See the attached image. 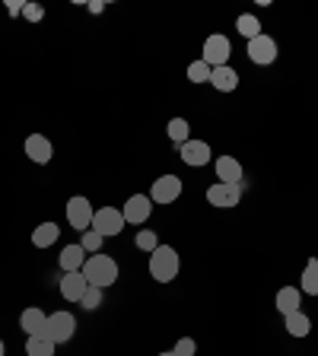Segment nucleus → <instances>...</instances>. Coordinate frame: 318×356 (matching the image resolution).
Returning <instances> with one entry per match:
<instances>
[{
	"label": "nucleus",
	"mask_w": 318,
	"mask_h": 356,
	"mask_svg": "<svg viewBox=\"0 0 318 356\" xmlns=\"http://www.w3.org/2000/svg\"><path fill=\"white\" fill-rule=\"evenodd\" d=\"M216 178L226 181V185H239V178H242V163L232 159V156H216Z\"/></svg>",
	"instance_id": "obj_15"
},
{
	"label": "nucleus",
	"mask_w": 318,
	"mask_h": 356,
	"mask_svg": "<svg viewBox=\"0 0 318 356\" xmlns=\"http://www.w3.org/2000/svg\"><path fill=\"white\" fill-rule=\"evenodd\" d=\"M86 289H89V283H86V277H83V270H74V274L61 277V296H64L67 302H80Z\"/></svg>",
	"instance_id": "obj_12"
},
{
	"label": "nucleus",
	"mask_w": 318,
	"mask_h": 356,
	"mask_svg": "<svg viewBox=\"0 0 318 356\" xmlns=\"http://www.w3.org/2000/svg\"><path fill=\"white\" fill-rule=\"evenodd\" d=\"M58 236H61L58 222H42L38 229H32V245H35V248H48V245L58 242Z\"/></svg>",
	"instance_id": "obj_19"
},
{
	"label": "nucleus",
	"mask_w": 318,
	"mask_h": 356,
	"mask_svg": "<svg viewBox=\"0 0 318 356\" xmlns=\"http://www.w3.org/2000/svg\"><path fill=\"white\" fill-rule=\"evenodd\" d=\"M159 356H175V353H159Z\"/></svg>",
	"instance_id": "obj_34"
},
{
	"label": "nucleus",
	"mask_w": 318,
	"mask_h": 356,
	"mask_svg": "<svg viewBox=\"0 0 318 356\" xmlns=\"http://www.w3.org/2000/svg\"><path fill=\"white\" fill-rule=\"evenodd\" d=\"M137 248H141V252H147V254H153L156 248H159V238H156V232L153 229H141V232H137Z\"/></svg>",
	"instance_id": "obj_26"
},
{
	"label": "nucleus",
	"mask_w": 318,
	"mask_h": 356,
	"mask_svg": "<svg viewBox=\"0 0 318 356\" xmlns=\"http://www.w3.org/2000/svg\"><path fill=\"white\" fill-rule=\"evenodd\" d=\"M45 321H48V315H45L42 309H35V305H29V309L19 315V327L26 331V337H38V334L45 331Z\"/></svg>",
	"instance_id": "obj_14"
},
{
	"label": "nucleus",
	"mask_w": 318,
	"mask_h": 356,
	"mask_svg": "<svg viewBox=\"0 0 318 356\" xmlns=\"http://www.w3.org/2000/svg\"><path fill=\"white\" fill-rule=\"evenodd\" d=\"M245 51H248V60H252V64H274L277 60V42L271 35H264V32H261V35H255L252 42H248V48H245Z\"/></svg>",
	"instance_id": "obj_7"
},
{
	"label": "nucleus",
	"mask_w": 318,
	"mask_h": 356,
	"mask_svg": "<svg viewBox=\"0 0 318 356\" xmlns=\"http://www.w3.org/2000/svg\"><path fill=\"white\" fill-rule=\"evenodd\" d=\"M3 353H7V347H3V341H0V356H3Z\"/></svg>",
	"instance_id": "obj_33"
},
{
	"label": "nucleus",
	"mask_w": 318,
	"mask_h": 356,
	"mask_svg": "<svg viewBox=\"0 0 318 356\" xmlns=\"http://www.w3.org/2000/svg\"><path fill=\"white\" fill-rule=\"evenodd\" d=\"M230 54H232V44L226 35H210L207 42H204V64H210V70L214 67H226L230 64Z\"/></svg>",
	"instance_id": "obj_5"
},
{
	"label": "nucleus",
	"mask_w": 318,
	"mask_h": 356,
	"mask_svg": "<svg viewBox=\"0 0 318 356\" xmlns=\"http://www.w3.org/2000/svg\"><path fill=\"white\" fill-rule=\"evenodd\" d=\"M83 277H86L89 286L105 289L118 280V264H115V258H109V254H89L86 264H83Z\"/></svg>",
	"instance_id": "obj_1"
},
{
	"label": "nucleus",
	"mask_w": 318,
	"mask_h": 356,
	"mask_svg": "<svg viewBox=\"0 0 318 356\" xmlns=\"http://www.w3.org/2000/svg\"><path fill=\"white\" fill-rule=\"evenodd\" d=\"M178 194H182V178L178 175H159L150 188L153 204H172V200H178Z\"/></svg>",
	"instance_id": "obj_8"
},
{
	"label": "nucleus",
	"mask_w": 318,
	"mask_h": 356,
	"mask_svg": "<svg viewBox=\"0 0 318 356\" xmlns=\"http://www.w3.org/2000/svg\"><path fill=\"white\" fill-rule=\"evenodd\" d=\"M236 32H239V35H245L248 42H252L255 35H261V22H258V16L242 13V16L236 19Z\"/></svg>",
	"instance_id": "obj_23"
},
{
	"label": "nucleus",
	"mask_w": 318,
	"mask_h": 356,
	"mask_svg": "<svg viewBox=\"0 0 318 356\" xmlns=\"http://www.w3.org/2000/svg\"><path fill=\"white\" fill-rule=\"evenodd\" d=\"M178 156H182V163L185 165H194V169H200V165L210 163V143L204 140H188L178 147Z\"/></svg>",
	"instance_id": "obj_11"
},
{
	"label": "nucleus",
	"mask_w": 318,
	"mask_h": 356,
	"mask_svg": "<svg viewBox=\"0 0 318 356\" xmlns=\"http://www.w3.org/2000/svg\"><path fill=\"white\" fill-rule=\"evenodd\" d=\"M194 350H198V343H194L191 337H182V341L175 343V350H172V353H175V356H194Z\"/></svg>",
	"instance_id": "obj_29"
},
{
	"label": "nucleus",
	"mask_w": 318,
	"mask_h": 356,
	"mask_svg": "<svg viewBox=\"0 0 318 356\" xmlns=\"http://www.w3.org/2000/svg\"><path fill=\"white\" fill-rule=\"evenodd\" d=\"M22 16H26L29 22H38L45 16V7L42 3H26V7H22Z\"/></svg>",
	"instance_id": "obj_30"
},
{
	"label": "nucleus",
	"mask_w": 318,
	"mask_h": 356,
	"mask_svg": "<svg viewBox=\"0 0 318 356\" xmlns=\"http://www.w3.org/2000/svg\"><path fill=\"white\" fill-rule=\"evenodd\" d=\"M102 10H105L102 0H93V3H89V13H102Z\"/></svg>",
	"instance_id": "obj_32"
},
{
	"label": "nucleus",
	"mask_w": 318,
	"mask_h": 356,
	"mask_svg": "<svg viewBox=\"0 0 318 356\" xmlns=\"http://www.w3.org/2000/svg\"><path fill=\"white\" fill-rule=\"evenodd\" d=\"M93 229L99 232V236H118L121 229H125V213L121 210H115V207H102V210H96L93 213Z\"/></svg>",
	"instance_id": "obj_6"
},
{
	"label": "nucleus",
	"mask_w": 318,
	"mask_h": 356,
	"mask_svg": "<svg viewBox=\"0 0 318 356\" xmlns=\"http://www.w3.org/2000/svg\"><path fill=\"white\" fill-rule=\"evenodd\" d=\"M80 302H83V309H86V312L99 309V305H102V289H99V286H89L86 293H83Z\"/></svg>",
	"instance_id": "obj_28"
},
{
	"label": "nucleus",
	"mask_w": 318,
	"mask_h": 356,
	"mask_svg": "<svg viewBox=\"0 0 318 356\" xmlns=\"http://www.w3.org/2000/svg\"><path fill=\"white\" fill-rule=\"evenodd\" d=\"M125 222H134V226H141V222L150 220V213H153V200H150V194H134V197L125 200Z\"/></svg>",
	"instance_id": "obj_9"
},
{
	"label": "nucleus",
	"mask_w": 318,
	"mask_h": 356,
	"mask_svg": "<svg viewBox=\"0 0 318 356\" xmlns=\"http://www.w3.org/2000/svg\"><path fill=\"white\" fill-rule=\"evenodd\" d=\"M77 331V318L70 315V312H54V315H48V321H45V337L51 343H67L70 337H74Z\"/></svg>",
	"instance_id": "obj_3"
},
{
	"label": "nucleus",
	"mask_w": 318,
	"mask_h": 356,
	"mask_svg": "<svg viewBox=\"0 0 318 356\" xmlns=\"http://www.w3.org/2000/svg\"><path fill=\"white\" fill-rule=\"evenodd\" d=\"M283 325H287V331L293 334V337H305V334L312 331V321L305 312H289V315H283Z\"/></svg>",
	"instance_id": "obj_18"
},
{
	"label": "nucleus",
	"mask_w": 318,
	"mask_h": 356,
	"mask_svg": "<svg viewBox=\"0 0 318 356\" xmlns=\"http://www.w3.org/2000/svg\"><path fill=\"white\" fill-rule=\"evenodd\" d=\"M299 293H309V296H318V261L312 258L303 270V280H299Z\"/></svg>",
	"instance_id": "obj_21"
},
{
	"label": "nucleus",
	"mask_w": 318,
	"mask_h": 356,
	"mask_svg": "<svg viewBox=\"0 0 318 356\" xmlns=\"http://www.w3.org/2000/svg\"><path fill=\"white\" fill-rule=\"evenodd\" d=\"M54 347H58V343H51L45 334H38V337L26 341V356H54Z\"/></svg>",
	"instance_id": "obj_22"
},
{
	"label": "nucleus",
	"mask_w": 318,
	"mask_h": 356,
	"mask_svg": "<svg viewBox=\"0 0 318 356\" xmlns=\"http://www.w3.org/2000/svg\"><path fill=\"white\" fill-rule=\"evenodd\" d=\"M22 7H26L22 0H7V13H10V16H19V13H22Z\"/></svg>",
	"instance_id": "obj_31"
},
{
	"label": "nucleus",
	"mask_w": 318,
	"mask_h": 356,
	"mask_svg": "<svg viewBox=\"0 0 318 356\" xmlns=\"http://www.w3.org/2000/svg\"><path fill=\"white\" fill-rule=\"evenodd\" d=\"M93 213H96V210H93V204H89L83 194L67 200V222H70L77 232L93 229Z\"/></svg>",
	"instance_id": "obj_4"
},
{
	"label": "nucleus",
	"mask_w": 318,
	"mask_h": 356,
	"mask_svg": "<svg viewBox=\"0 0 318 356\" xmlns=\"http://www.w3.org/2000/svg\"><path fill=\"white\" fill-rule=\"evenodd\" d=\"M210 86L220 89V92H232V89L239 86V74L232 70L230 64H226V67H214V70H210Z\"/></svg>",
	"instance_id": "obj_16"
},
{
	"label": "nucleus",
	"mask_w": 318,
	"mask_h": 356,
	"mask_svg": "<svg viewBox=\"0 0 318 356\" xmlns=\"http://www.w3.org/2000/svg\"><path fill=\"white\" fill-rule=\"evenodd\" d=\"M188 80L191 83H210V64H204V60L188 64Z\"/></svg>",
	"instance_id": "obj_25"
},
{
	"label": "nucleus",
	"mask_w": 318,
	"mask_h": 356,
	"mask_svg": "<svg viewBox=\"0 0 318 356\" xmlns=\"http://www.w3.org/2000/svg\"><path fill=\"white\" fill-rule=\"evenodd\" d=\"M26 156H29L32 163H38V165L51 163V140H48V137H42V134L26 137Z\"/></svg>",
	"instance_id": "obj_13"
},
{
	"label": "nucleus",
	"mask_w": 318,
	"mask_h": 356,
	"mask_svg": "<svg viewBox=\"0 0 318 356\" xmlns=\"http://www.w3.org/2000/svg\"><path fill=\"white\" fill-rule=\"evenodd\" d=\"M166 131H169V140L182 147V143H188V134H191V124H188L185 118H172Z\"/></svg>",
	"instance_id": "obj_24"
},
{
	"label": "nucleus",
	"mask_w": 318,
	"mask_h": 356,
	"mask_svg": "<svg viewBox=\"0 0 318 356\" xmlns=\"http://www.w3.org/2000/svg\"><path fill=\"white\" fill-rule=\"evenodd\" d=\"M299 296H303V293H299L296 286H283L280 293H277V312H280V315L296 312L299 309Z\"/></svg>",
	"instance_id": "obj_20"
},
{
	"label": "nucleus",
	"mask_w": 318,
	"mask_h": 356,
	"mask_svg": "<svg viewBox=\"0 0 318 356\" xmlns=\"http://www.w3.org/2000/svg\"><path fill=\"white\" fill-rule=\"evenodd\" d=\"M178 274V252L172 245H159L153 254H150V277L156 283H172Z\"/></svg>",
	"instance_id": "obj_2"
},
{
	"label": "nucleus",
	"mask_w": 318,
	"mask_h": 356,
	"mask_svg": "<svg viewBox=\"0 0 318 356\" xmlns=\"http://www.w3.org/2000/svg\"><path fill=\"white\" fill-rule=\"evenodd\" d=\"M83 252H86V254H99V248H102V236H99V232L96 229H86V232H83Z\"/></svg>",
	"instance_id": "obj_27"
},
{
	"label": "nucleus",
	"mask_w": 318,
	"mask_h": 356,
	"mask_svg": "<svg viewBox=\"0 0 318 356\" xmlns=\"http://www.w3.org/2000/svg\"><path fill=\"white\" fill-rule=\"evenodd\" d=\"M83 264H86V252H83V245H67L64 252H61V270H64V274L83 270Z\"/></svg>",
	"instance_id": "obj_17"
},
{
	"label": "nucleus",
	"mask_w": 318,
	"mask_h": 356,
	"mask_svg": "<svg viewBox=\"0 0 318 356\" xmlns=\"http://www.w3.org/2000/svg\"><path fill=\"white\" fill-rule=\"evenodd\" d=\"M239 197H242V188L239 185H226V181H216V185L207 188V204H214V207H236Z\"/></svg>",
	"instance_id": "obj_10"
}]
</instances>
